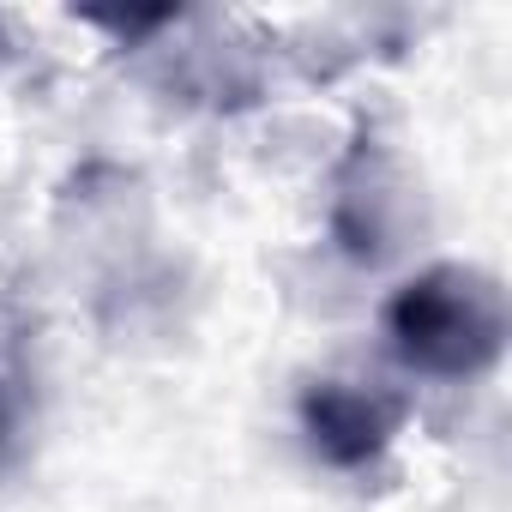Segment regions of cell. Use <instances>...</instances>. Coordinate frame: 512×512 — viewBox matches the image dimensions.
Listing matches in <instances>:
<instances>
[{
  "label": "cell",
  "instance_id": "1",
  "mask_svg": "<svg viewBox=\"0 0 512 512\" xmlns=\"http://www.w3.org/2000/svg\"><path fill=\"white\" fill-rule=\"evenodd\" d=\"M392 356L422 380H482L506 350V290L476 266H428L404 278L380 314Z\"/></svg>",
  "mask_w": 512,
  "mask_h": 512
},
{
  "label": "cell",
  "instance_id": "2",
  "mask_svg": "<svg viewBox=\"0 0 512 512\" xmlns=\"http://www.w3.org/2000/svg\"><path fill=\"white\" fill-rule=\"evenodd\" d=\"M398 422H404V404L380 386H362V380H314L302 392V434L338 470L374 464L392 446Z\"/></svg>",
  "mask_w": 512,
  "mask_h": 512
},
{
  "label": "cell",
  "instance_id": "3",
  "mask_svg": "<svg viewBox=\"0 0 512 512\" xmlns=\"http://www.w3.org/2000/svg\"><path fill=\"white\" fill-rule=\"evenodd\" d=\"M7 428H13V416H7V386H0V452H7Z\"/></svg>",
  "mask_w": 512,
  "mask_h": 512
}]
</instances>
